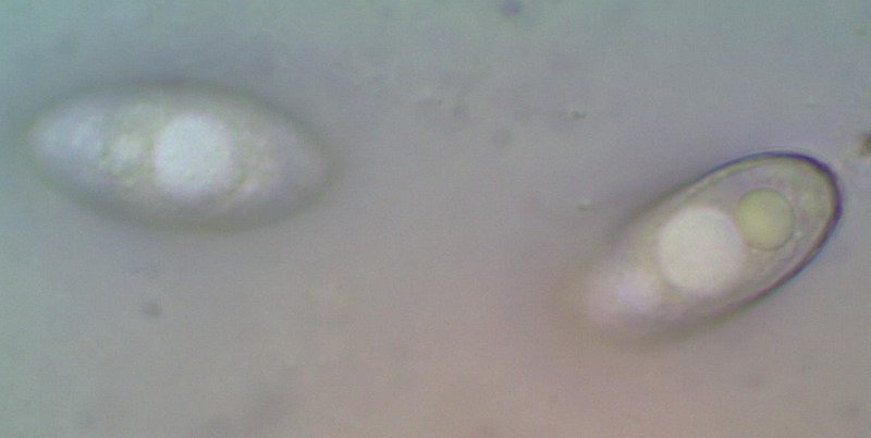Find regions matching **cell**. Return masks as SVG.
I'll return each instance as SVG.
<instances>
[{"label": "cell", "mask_w": 871, "mask_h": 438, "mask_svg": "<svg viewBox=\"0 0 871 438\" xmlns=\"http://www.w3.org/2000/svg\"><path fill=\"white\" fill-rule=\"evenodd\" d=\"M58 170L149 192L220 223H262L285 200L295 146L283 115L228 94L159 89L83 104Z\"/></svg>", "instance_id": "1"}, {"label": "cell", "mask_w": 871, "mask_h": 438, "mask_svg": "<svg viewBox=\"0 0 871 438\" xmlns=\"http://www.w3.org/2000/svg\"><path fill=\"white\" fill-rule=\"evenodd\" d=\"M674 202L658 232L657 263L687 307L750 300L803 261L802 206L761 156L707 174Z\"/></svg>", "instance_id": "2"}]
</instances>
